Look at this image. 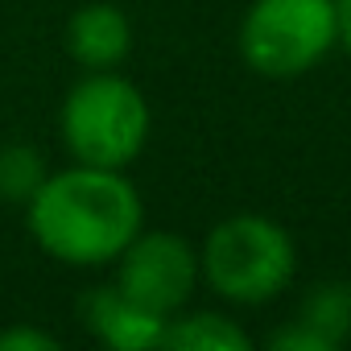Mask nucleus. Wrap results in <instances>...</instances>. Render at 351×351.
Instances as JSON below:
<instances>
[{
    "label": "nucleus",
    "mask_w": 351,
    "mask_h": 351,
    "mask_svg": "<svg viewBox=\"0 0 351 351\" xmlns=\"http://www.w3.org/2000/svg\"><path fill=\"white\" fill-rule=\"evenodd\" d=\"M66 46H71V54H75L79 66H87V71H112L132 50V25H128L124 9L95 0V5H83L71 17Z\"/></svg>",
    "instance_id": "nucleus-7"
},
{
    "label": "nucleus",
    "mask_w": 351,
    "mask_h": 351,
    "mask_svg": "<svg viewBox=\"0 0 351 351\" xmlns=\"http://www.w3.org/2000/svg\"><path fill=\"white\" fill-rule=\"evenodd\" d=\"M293 322L306 326L326 351L343 347V343L351 339V285H343V281H322V285H314V289L302 298Z\"/></svg>",
    "instance_id": "nucleus-8"
},
{
    "label": "nucleus",
    "mask_w": 351,
    "mask_h": 351,
    "mask_svg": "<svg viewBox=\"0 0 351 351\" xmlns=\"http://www.w3.org/2000/svg\"><path fill=\"white\" fill-rule=\"evenodd\" d=\"M83 322L99 343H108L116 351H153V347H161V335H165L169 318H157V314L141 310L112 281V285L91 289L83 298Z\"/></svg>",
    "instance_id": "nucleus-6"
},
{
    "label": "nucleus",
    "mask_w": 351,
    "mask_h": 351,
    "mask_svg": "<svg viewBox=\"0 0 351 351\" xmlns=\"http://www.w3.org/2000/svg\"><path fill=\"white\" fill-rule=\"evenodd\" d=\"M199 273L207 285L236 302V306H261L273 302L298 273V248L289 232L269 215H232L211 228Z\"/></svg>",
    "instance_id": "nucleus-2"
},
{
    "label": "nucleus",
    "mask_w": 351,
    "mask_h": 351,
    "mask_svg": "<svg viewBox=\"0 0 351 351\" xmlns=\"http://www.w3.org/2000/svg\"><path fill=\"white\" fill-rule=\"evenodd\" d=\"M161 347L178 351H252V339L223 314H191V318H169Z\"/></svg>",
    "instance_id": "nucleus-9"
},
{
    "label": "nucleus",
    "mask_w": 351,
    "mask_h": 351,
    "mask_svg": "<svg viewBox=\"0 0 351 351\" xmlns=\"http://www.w3.org/2000/svg\"><path fill=\"white\" fill-rule=\"evenodd\" d=\"M116 265V289L157 318H173L199 285V252L173 232H136Z\"/></svg>",
    "instance_id": "nucleus-5"
},
{
    "label": "nucleus",
    "mask_w": 351,
    "mask_h": 351,
    "mask_svg": "<svg viewBox=\"0 0 351 351\" xmlns=\"http://www.w3.org/2000/svg\"><path fill=\"white\" fill-rule=\"evenodd\" d=\"M46 178V165L29 145H5L0 149V199L9 203H29L34 191Z\"/></svg>",
    "instance_id": "nucleus-10"
},
{
    "label": "nucleus",
    "mask_w": 351,
    "mask_h": 351,
    "mask_svg": "<svg viewBox=\"0 0 351 351\" xmlns=\"http://www.w3.org/2000/svg\"><path fill=\"white\" fill-rule=\"evenodd\" d=\"M62 141L83 165L124 169L149 141V104L128 79L91 71L62 104Z\"/></svg>",
    "instance_id": "nucleus-3"
},
{
    "label": "nucleus",
    "mask_w": 351,
    "mask_h": 351,
    "mask_svg": "<svg viewBox=\"0 0 351 351\" xmlns=\"http://www.w3.org/2000/svg\"><path fill=\"white\" fill-rule=\"evenodd\" d=\"M265 343H269L273 351H326V347H322V343H318V339H314L306 326H298V322H285V326H277V330H273Z\"/></svg>",
    "instance_id": "nucleus-12"
},
{
    "label": "nucleus",
    "mask_w": 351,
    "mask_h": 351,
    "mask_svg": "<svg viewBox=\"0 0 351 351\" xmlns=\"http://www.w3.org/2000/svg\"><path fill=\"white\" fill-rule=\"evenodd\" d=\"M335 21H339V46L351 54V0H335Z\"/></svg>",
    "instance_id": "nucleus-13"
},
{
    "label": "nucleus",
    "mask_w": 351,
    "mask_h": 351,
    "mask_svg": "<svg viewBox=\"0 0 351 351\" xmlns=\"http://www.w3.org/2000/svg\"><path fill=\"white\" fill-rule=\"evenodd\" d=\"M335 46V0H252L240 21V58L265 79L306 75Z\"/></svg>",
    "instance_id": "nucleus-4"
},
{
    "label": "nucleus",
    "mask_w": 351,
    "mask_h": 351,
    "mask_svg": "<svg viewBox=\"0 0 351 351\" xmlns=\"http://www.w3.org/2000/svg\"><path fill=\"white\" fill-rule=\"evenodd\" d=\"M58 339L38 326H9L0 330V351H54Z\"/></svg>",
    "instance_id": "nucleus-11"
},
{
    "label": "nucleus",
    "mask_w": 351,
    "mask_h": 351,
    "mask_svg": "<svg viewBox=\"0 0 351 351\" xmlns=\"http://www.w3.org/2000/svg\"><path fill=\"white\" fill-rule=\"evenodd\" d=\"M29 236L38 248L62 265L95 269L116 261L145 223V203L120 169L75 165L46 173L25 203Z\"/></svg>",
    "instance_id": "nucleus-1"
}]
</instances>
